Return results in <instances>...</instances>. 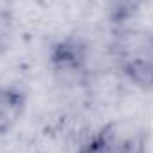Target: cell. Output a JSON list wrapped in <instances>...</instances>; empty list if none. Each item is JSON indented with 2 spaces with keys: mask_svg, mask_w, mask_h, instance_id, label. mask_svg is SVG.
<instances>
[{
  "mask_svg": "<svg viewBox=\"0 0 153 153\" xmlns=\"http://www.w3.org/2000/svg\"><path fill=\"white\" fill-rule=\"evenodd\" d=\"M111 57L117 73L141 91H153V30L121 27L111 41Z\"/></svg>",
  "mask_w": 153,
  "mask_h": 153,
  "instance_id": "obj_1",
  "label": "cell"
},
{
  "mask_svg": "<svg viewBox=\"0 0 153 153\" xmlns=\"http://www.w3.org/2000/svg\"><path fill=\"white\" fill-rule=\"evenodd\" d=\"M148 135L130 121H111L87 137L76 153H146Z\"/></svg>",
  "mask_w": 153,
  "mask_h": 153,
  "instance_id": "obj_2",
  "label": "cell"
},
{
  "mask_svg": "<svg viewBox=\"0 0 153 153\" xmlns=\"http://www.w3.org/2000/svg\"><path fill=\"white\" fill-rule=\"evenodd\" d=\"M87 45L75 38L62 39L50 50V66L57 78L64 82L76 84V80L87 75Z\"/></svg>",
  "mask_w": 153,
  "mask_h": 153,
  "instance_id": "obj_3",
  "label": "cell"
},
{
  "mask_svg": "<svg viewBox=\"0 0 153 153\" xmlns=\"http://www.w3.org/2000/svg\"><path fill=\"white\" fill-rule=\"evenodd\" d=\"M27 94L18 85H0V137L7 135L25 114Z\"/></svg>",
  "mask_w": 153,
  "mask_h": 153,
  "instance_id": "obj_4",
  "label": "cell"
},
{
  "mask_svg": "<svg viewBox=\"0 0 153 153\" xmlns=\"http://www.w3.org/2000/svg\"><path fill=\"white\" fill-rule=\"evenodd\" d=\"M11 29H13V18L11 14L0 7V48L5 45L7 38L11 36Z\"/></svg>",
  "mask_w": 153,
  "mask_h": 153,
  "instance_id": "obj_5",
  "label": "cell"
},
{
  "mask_svg": "<svg viewBox=\"0 0 153 153\" xmlns=\"http://www.w3.org/2000/svg\"><path fill=\"white\" fill-rule=\"evenodd\" d=\"M119 4H134V2H139V0H116Z\"/></svg>",
  "mask_w": 153,
  "mask_h": 153,
  "instance_id": "obj_6",
  "label": "cell"
}]
</instances>
